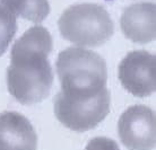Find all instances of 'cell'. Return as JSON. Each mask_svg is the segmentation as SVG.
<instances>
[{
	"instance_id": "obj_1",
	"label": "cell",
	"mask_w": 156,
	"mask_h": 150,
	"mask_svg": "<svg viewBox=\"0 0 156 150\" xmlns=\"http://www.w3.org/2000/svg\"><path fill=\"white\" fill-rule=\"evenodd\" d=\"M52 45L51 34L43 26L28 28L14 43L7 69V87L20 104H36L49 96L53 72L48 57Z\"/></svg>"
},
{
	"instance_id": "obj_2",
	"label": "cell",
	"mask_w": 156,
	"mask_h": 150,
	"mask_svg": "<svg viewBox=\"0 0 156 150\" xmlns=\"http://www.w3.org/2000/svg\"><path fill=\"white\" fill-rule=\"evenodd\" d=\"M55 69L61 82V94L74 98L93 97L106 88L105 60L93 51L71 46L60 52Z\"/></svg>"
},
{
	"instance_id": "obj_3",
	"label": "cell",
	"mask_w": 156,
	"mask_h": 150,
	"mask_svg": "<svg viewBox=\"0 0 156 150\" xmlns=\"http://www.w3.org/2000/svg\"><path fill=\"white\" fill-rule=\"evenodd\" d=\"M63 39L79 46L103 45L113 35L114 25L101 5L78 4L68 7L58 20Z\"/></svg>"
},
{
	"instance_id": "obj_4",
	"label": "cell",
	"mask_w": 156,
	"mask_h": 150,
	"mask_svg": "<svg viewBox=\"0 0 156 150\" xmlns=\"http://www.w3.org/2000/svg\"><path fill=\"white\" fill-rule=\"evenodd\" d=\"M110 105L111 95L108 88L86 98H74L58 92L53 99L55 117L62 125L76 132L98 127L110 113Z\"/></svg>"
},
{
	"instance_id": "obj_5",
	"label": "cell",
	"mask_w": 156,
	"mask_h": 150,
	"mask_svg": "<svg viewBox=\"0 0 156 150\" xmlns=\"http://www.w3.org/2000/svg\"><path fill=\"white\" fill-rule=\"evenodd\" d=\"M118 134L129 150H152L156 143L155 112L145 105L130 106L121 114Z\"/></svg>"
},
{
	"instance_id": "obj_6",
	"label": "cell",
	"mask_w": 156,
	"mask_h": 150,
	"mask_svg": "<svg viewBox=\"0 0 156 150\" xmlns=\"http://www.w3.org/2000/svg\"><path fill=\"white\" fill-rule=\"evenodd\" d=\"M122 87L136 97H147L156 89V57L147 51H133L118 67Z\"/></svg>"
},
{
	"instance_id": "obj_7",
	"label": "cell",
	"mask_w": 156,
	"mask_h": 150,
	"mask_svg": "<svg viewBox=\"0 0 156 150\" xmlns=\"http://www.w3.org/2000/svg\"><path fill=\"white\" fill-rule=\"evenodd\" d=\"M121 31L128 40L146 44L156 36V6L154 2H138L129 6L120 18Z\"/></svg>"
},
{
	"instance_id": "obj_8",
	"label": "cell",
	"mask_w": 156,
	"mask_h": 150,
	"mask_svg": "<svg viewBox=\"0 0 156 150\" xmlns=\"http://www.w3.org/2000/svg\"><path fill=\"white\" fill-rule=\"evenodd\" d=\"M37 134L31 122L17 112L0 114V150H36Z\"/></svg>"
},
{
	"instance_id": "obj_9",
	"label": "cell",
	"mask_w": 156,
	"mask_h": 150,
	"mask_svg": "<svg viewBox=\"0 0 156 150\" xmlns=\"http://www.w3.org/2000/svg\"><path fill=\"white\" fill-rule=\"evenodd\" d=\"M0 4L15 16L33 23H41L50 12L48 0H0Z\"/></svg>"
},
{
	"instance_id": "obj_10",
	"label": "cell",
	"mask_w": 156,
	"mask_h": 150,
	"mask_svg": "<svg viewBox=\"0 0 156 150\" xmlns=\"http://www.w3.org/2000/svg\"><path fill=\"white\" fill-rule=\"evenodd\" d=\"M17 31L16 16L0 4V57L6 52Z\"/></svg>"
},
{
	"instance_id": "obj_11",
	"label": "cell",
	"mask_w": 156,
	"mask_h": 150,
	"mask_svg": "<svg viewBox=\"0 0 156 150\" xmlns=\"http://www.w3.org/2000/svg\"><path fill=\"white\" fill-rule=\"evenodd\" d=\"M85 150H120L118 143L106 137H96L90 140Z\"/></svg>"
}]
</instances>
